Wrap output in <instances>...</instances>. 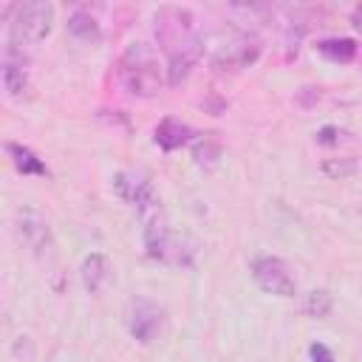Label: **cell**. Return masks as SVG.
Wrapping results in <instances>:
<instances>
[{"mask_svg":"<svg viewBox=\"0 0 362 362\" xmlns=\"http://www.w3.org/2000/svg\"><path fill=\"white\" fill-rule=\"evenodd\" d=\"M337 133H339V130H337V127H322V130H320V136H317V139H320V141H322V144H334V141H337Z\"/></svg>","mask_w":362,"mask_h":362,"instance_id":"ffe728a7","label":"cell"},{"mask_svg":"<svg viewBox=\"0 0 362 362\" xmlns=\"http://www.w3.org/2000/svg\"><path fill=\"white\" fill-rule=\"evenodd\" d=\"M351 23H354V28H356V31L362 34V3H359V6L354 8V17H351Z\"/></svg>","mask_w":362,"mask_h":362,"instance_id":"44dd1931","label":"cell"},{"mask_svg":"<svg viewBox=\"0 0 362 362\" xmlns=\"http://www.w3.org/2000/svg\"><path fill=\"white\" fill-rule=\"evenodd\" d=\"M322 170H325L331 178H342V175L356 173V170H359V164H356L354 158H339V161H325V164H322Z\"/></svg>","mask_w":362,"mask_h":362,"instance_id":"e0dca14e","label":"cell"},{"mask_svg":"<svg viewBox=\"0 0 362 362\" xmlns=\"http://www.w3.org/2000/svg\"><path fill=\"white\" fill-rule=\"evenodd\" d=\"M68 34H71L74 40H82V42H96V40H99V23H96L90 14L76 11V14L68 20Z\"/></svg>","mask_w":362,"mask_h":362,"instance_id":"9a60e30c","label":"cell"},{"mask_svg":"<svg viewBox=\"0 0 362 362\" xmlns=\"http://www.w3.org/2000/svg\"><path fill=\"white\" fill-rule=\"evenodd\" d=\"M218 153H221V147H218V141H215V144H212V147H209V144H204V141H201V144H198V147H195V161H198V164H201V161H204V156H206V164H212V161H215V158H218Z\"/></svg>","mask_w":362,"mask_h":362,"instance_id":"d6986e66","label":"cell"},{"mask_svg":"<svg viewBox=\"0 0 362 362\" xmlns=\"http://www.w3.org/2000/svg\"><path fill=\"white\" fill-rule=\"evenodd\" d=\"M252 277L266 294H274V297H294V291H297V283H294L288 266L274 255L255 257L252 260Z\"/></svg>","mask_w":362,"mask_h":362,"instance_id":"5b68a950","label":"cell"},{"mask_svg":"<svg viewBox=\"0 0 362 362\" xmlns=\"http://www.w3.org/2000/svg\"><path fill=\"white\" fill-rule=\"evenodd\" d=\"M257 57V42L240 31H223L212 42V62L218 68H243L255 62Z\"/></svg>","mask_w":362,"mask_h":362,"instance_id":"8992f818","label":"cell"},{"mask_svg":"<svg viewBox=\"0 0 362 362\" xmlns=\"http://www.w3.org/2000/svg\"><path fill=\"white\" fill-rule=\"evenodd\" d=\"M317 51L331 62H351L356 57V42L348 37H331V40H320Z\"/></svg>","mask_w":362,"mask_h":362,"instance_id":"5bb4252c","label":"cell"},{"mask_svg":"<svg viewBox=\"0 0 362 362\" xmlns=\"http://www.w3.org/2000/svg\"><path fill=\"white\" fill-rule=\"evenodd\" d=\"M17 232H20V238L25 240V246L34 252V255H48L51 252V246H54V240H51V229H48V223H45V218H40L34 209H23V212H17Z\"/></svg>","mask_w":362,"mask_h":362,"instance_id":"ba28073f","label":"cell"},{"mask_svg":"<svg viewBox=\"0 0 362 362\" xmlns=\"http://www.w3.org/2000/svg\"><path fill=\"white\" fill-rule=\"evenodd\" d=\"M6 153L11 156V164L17 167V173H23V175H45V164L28 147H23L17 141H8L6 144Z\"/></svg>","mask_w":362,"mask_h":362,"instance_id":"4fadbf2b","label":"cell"},{"mask_svg":"<svg viewBox=\"0 0 362 362\" xmlns=\"http://www.w3.org/2000/svg\"><path fill=\"white\" fill-rule=\"evenodd\" d=\"M161 322H164V311L150 297H133L124 305V325H127L130 337L144 345L156 339V334L161 331Z\"/></svg>","mask_w":362,"mask_h":362,"instance_id":"277c9868","label":"cell"},{"mask_svg":"<svg viewBox=\"0 0 362 362\" xmlns=\"http://www.w3.org/2000/svg\"><path fill=\"white\" fill-rule=\"evenodd\" d=\"M144 249H147L150 257H156L161 263H184L181 249H178L175 238L170 235L167 223L158 218V212L147 215V223H144Z\"/></svg>","mask_w":362,"mask_h":362,"instance_id":"52a82bcc","label":"cell"},{"mask_svg":"<svg viewBox=\"0 0 362 362\" xmlns=\"http://www.w3.org/2000/svg\"><path fill=\"white\" fill-rule=\"evenodd\" d=\"M113 187H116V192H119L127 204H133V206H139V209H147L150 204H156V198H153V187H150V181H147L141 173H130V170H124V173L116 175Z\"/></svg>","mask_w":362,"mask_h":362,"instance_id":"9c48e42d","label":"cell"},{"mask_svg":"<svg viewBox=\"0 0 362 362\" xmlns=\"http://www.w3.org/2000/svg\"><path fill=\"white\" fill-rule=\"evenodd\" d=\"M0 76H3V88H6L8 96H20V93L25 90V85H28V76H25V59H23V54L17 51L14 42L6 45Z\"/></svg>","mask_w":362,"mask_h":362,"instance_id":"30bf717a","label":"cell"},{"mask_svg":"<svg viewBox=\"0 0 362 362\" xmlns=\"http://www.w3.org/2000/svg\"><path fill=\"white\" fill-rule=\"evenodd\" d=\"M331 305H334V300H331V294H328L325 288H314V291H308L305 300H303V311H305L308 317H328Z\"/></svg>","mask_w":362,"mask_h":362,"instance_id":"2e32d148","label":"cell"},{"mask_svg":"<svg viewBox=\"0 0 362 362\" xmlns=\"http://www.w3.org/2000/svg\"><path fill=\"white\" fill-rule=\"evenodd\" d=\"M153 34H156L158 51L167 59L170 85L184 82L201 57V40H198L192 11L184 6H161L153 14Z\"/></svg>","mask_w":362,"mask_h":362,"instance_id":"6da1fadb","label":"cell"},{"mask_svg":"<svg viewBox=\"0 0 362 362\" xmlns=\"http://www.w3.org/2000/svg\"><path fill=\"white\" fill-rule=\"evenodd\" d=\"M51 20H54V8L48 3H20V6H14V17L8 23L11 42L23 45V42L42 40L51 31Z\"/></svg>","mask_w":362,"mask_h":362,"instance_id":"3957f363","label":"cell"},{"mask_svg":"<svg viewBox=\"0 0 362 362\" xmlns=\"http://www.w3.org/2000/svg\"><path fill=\"white\" fill-rule=\"evenodd\" d=\"M164 71L158 54L147 42H130L119 57V79L133 96H153L164 85Z\"/></svg>","mask_w":362,"mask_h":362,"instance_id":"7a4b0ae2","label":"cell"},{"mask_svg":"<svg viewBox=\"0 0 362 362\" xmlns=\"http://www.w3.org/2000/svg\"><path fill=\"white\" fill-rule=\"evenodd\" d=\"M308 359H311V362H334V354H331L328 345H322V342H311V348H308Z\"/></svg>","mask_w":362,"mask_h":362,"instance_id":"ac0fdd59","label":"cell"},{"mask_svg":"<svg viewBox=\"0 0 362 362\" xmlns=\"http://www.w3.org/2000/svg\"><path fill=\"white\" fill-rule=\"evenodd\" d=\"M189 139H192V130H189V124H184L181 119L167 116V119H161L158 127H156V144H158L161 150H178V147L187 144Z\"/></svg>","mask_w":362,"mask_h":362,"instance_id":"7c38bea8","label":"cell"},{"mask_svg":"<svg viewBox=\"0 0 362 362\" xmlns=\"http://www.w3.org/2000/svg\"><path fill=\"white\" fill-rule=\"evenodd\" d=\"M79 277H82V286L96 294L105 288V283L110 280V260L102 255V252H93L82 260V269H79Z\"/></svg>","mask_w":362,"mask_h":362,"instance_id":"8fae6325","label":"cell"}]
</instances>
